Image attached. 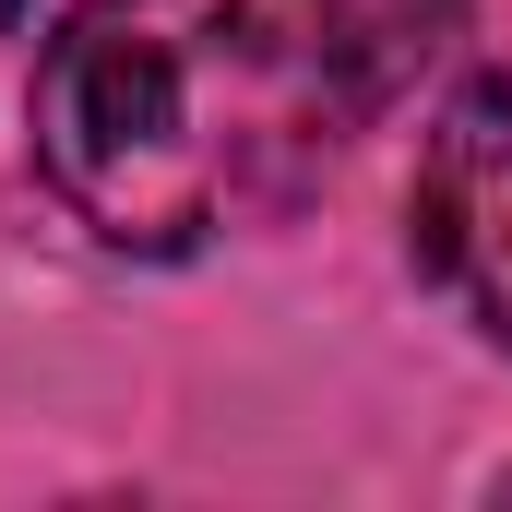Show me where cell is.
<instances>
[{
  "mask_svg": "<svg viewBox=\"0 0 512 512\" xmlns=\"http://www.w3.org/2000/svg\"><path fill=\"white\" fill-rule=\"evenodd\" d=\"M453 36H465V0H310V24H298V84H310L334 120H370V108H393Z\"/></svg>",
  "mask_w": 512,
  "mask_h": 512,
  "instance_id": "3",
  "label": "cell"
},
{
  "mask_svg": "<svg viewBox=\"0 0 512 512\" xmlns=\"http://www.w3.org/2000/svg\"><path fill=\"white\" fill-rule=\"evenodd\" d=\"M251 0H84L36 60V167L108 251H191L239 143Z\"/></svg>",
  "mask_w": 512,
  "mask_h": 512,
  "instance_id": "1",
  "label": "cell"
},
{
  "mask_svg": "<svg viewBox=\"0 0 512 512\" xmlns=\"http://www.w3.org/2000/svg\"><path fill=\"white\" fill-rule=\"evenodd\" d=\"M417 262L453 286V310L512 346V84L453 96V120L417 155Z\"/></svg>",
  "mask_w": 512,
  "mask_h": 512,
  "instance_id": "2",
  "label": "cell"
}]
</instances>
